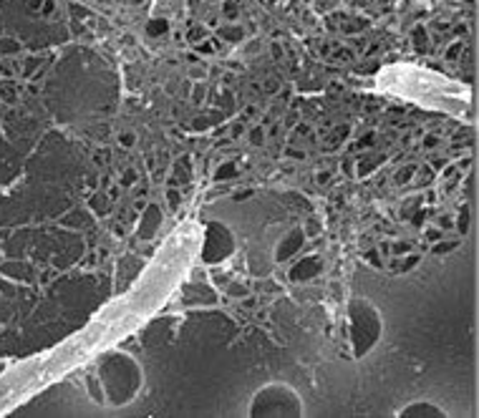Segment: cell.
<instances>
[{"mask_svg": "<svg viewBox=\"0 0 479 418\" xmlns=\"http://www.w3.org/2000/svg\"><path fill=\"white\" fill-rule=\"evenodd\" d=\"M426 237H429V240H431V242H436V240H441V237H444V235H441V232H439V230H426Z\"/></svg>", "mask_w": 479, "mask_h": 418, "instance_id": "cell-28", "label": "cell"}, {"mask_svg": "<svg viewBox=\"0 0 479 418\" xmlns=\"http://www.w3.org/2000/svg\"><path fill=\"white\" fill-rule=\"evenodd\" d=\"M416 171H419V176H416V184H419V186H424V184H429V181L434 179L431 166H421V169H416Z\"/></svg>", "mask_w": 479, "mask_h": 418, "instance_id": "cell-11", "label": "cell"}, {"mask_svg": "<svg viewBox=\"0 0 479 418\" xmlns=\"http://www.w3.org/2000/svg\"><path fill=\"white\" fill-rule=\"evenodd\" d=\"M318 272H321V260L313 257V255H308L305 260H300V262L290 270V280H293V282H305V280L315 277Z\"/></svg>", "mask_w": 479, "mask_h": 418, "instance_id": "cell-5", "label": "cell"}, {"mask_svg": "<svg viewBox=\"0 0 479 418\" xmlns=\"http://www.w3.org/2000/svg\"><path fill=\"white\" fill-rule=\"evenodd\" d=\"M414 171H416V166H414V164H409V166L399 169V174H396V184H404V181H409V179L414 176Z\"/></svg>", "mask_w": 479, "mask_h": 418, "instance_id": "cell-13", "label": "cell"}, {"mask_svg": "<svg viewBox=\"0 0 479 418\" xmlns=\"http://www.w3.org/2000/svg\"><path fill=\"white\" fill-rule=\"evenodd\" d=\"M0 272H13L11 277H28V267H21V265H16V267H0Z\"/></svg>", "mask_w": 479, "mask_h": 418, "instance_id": "cell-16", "label": "cell"}, {"mask_svg": "<svg viewBox=\"0 0 479 418\" xmlns=\"http://www.w3.org/2000/svg\"><path fill=\"white\" fill-rule=\"evenodd\" d=\"M399 415H404V418H406V415H444V410H441L439 405H434V403L419 400V403H411V405L401 408Z\"/></svg>", "mask_w": 479, "mask_h": 418, "instance_id": "cell-7", "label": "cell"}, {"mask_svg": "<svg viewBox=\"0 0 479 418\" xmlns=\"http://www.w3.org/2000/svg\"><path fill=\"white\" fill-rule=\"evenodd\" d=\"M285 154H288V156H293V159H303V156H305V154H303V151H298V149H288Z\"/></svg>", "mask_w": 479, "mask_h": 418, "instance_id": "cell-31", "label": "cell"}, {"mask_svg": "<svg viewBox=\"0 0 479 418\" xmlns=\"http://www.w3.org/2000/svg\"><path fill=\"white\" fill-rule=\"evenodd\" d=\"M159 222H162L159 206H156V204L146 206V212H144V217H141V225H139V237H141V240H151L154 232H156V227H159Z\"/></svg>", "mask_w": 479, "mask_h": 418, "instance_id": "cell-6", "label": "cell"}, {"mask_svg": "<svg viewBox=\"0 0 479 418\" xmlns=\"http://www.w3.org/2000/svg\"><path fill=\"white\" fill-rule=\"evenodd\" d=\"M315 181H318V184H328V181H331V171H318Z\"/></svg>", "mask_w": 479, "mask_h": 418, "instance_id": "cell-27", "label": "cell"}, {"mask_svg": "<svg viewBox=\"0 0 479 418\" xmlns=\"http://www.w3.org/2000/svg\"><path fill=\"white\" fill-rule=\"evenodd\" d=\"M134 141H136V136H134L131 131H126V134L119 136V144H121V146H134Z\"/></svg>", "mask_w": 479, "mask_h": 418, "instance_id": "cell-21", "label": "cell"}, {"mask_svg": "<svg viewBox=\"0 0 479 418\" xmlns=\"http://www.w3.org/2000/svg\"><path fill=\"white\" fill-rule=\"evenodd\" d=\"M265 91H270V93H272V91H277V83H275V81H267V86H265Z\"/></svg>", "mask_w": 479, "mask_h": 418, "instance_id": "cell-34", "label": "cell"}, {"mask_svg": "<svg viewBox=\"0 0 479 418\" xmlns=\"http://www.w3.org/2000/svg\"><path fill=\"white\" fill-rule=\"evenodd\" d=\"M227 292H230L232 297H242V295H247V287H242V285H237V282H235V285H230V287H227Z\"/></svg>", "mask_w": 479, "mask_h": 418, "instance_id": "cell-20", "label": "cell"}, {"mask_svg": "<svg viewBox=\"0 0 479 418\" xmlns=\"http://www.w3.org/2000/svg\"><path fill=\"white\" fill-rule=\"evenodd\" d=\"M250 141H252V144H255V146H260V144H262V141H265V134H262V129H260V126H257V129H252V131H250Z\"/></svg>", "mask_w": 479, "mask_h": 418, "instance_id": "cell-19", "label": "cell"}, {"mask_svg": "<svg viewBox=\"0 0 479 418\" xmlns=\"http://www.w3.org/2000/svg\"><path fill=\"white\" fill-rule=\"evenodd\" d=\"M303 240H305V232H303V230H293L290 235H285V240H282V242L277 245V250H275V260H277V262H285L288 257H293V255L300 250Z\"/></svg>", "mask_w": 479, "mask_h": 418, "instance_id": "cell-4", "label": "cell"}, {"mask_svg": "<svg viewBox=\"0 0 479 418\" xmlns=\"http://www.w3.org/2000/svg\"><path fill=\"white\" fill-rule=\"evenodd\" d=\"M167 199H169L172 209H177V206H179V191H177V189H169V191H167Z\"/></svg>", "mask_w": 479, "mask_h": 418, "instance_id": "cell-24", "label": "cell"}, {"mask_svg": "<svg viewBox=\"0 0 479 418\" xmlns=\"http://www.w3.org/2000/svg\"><path fill=\"white\" fill-rule=\"evenodd\" d=\"M177 179H184V181L189 179V169H187V166H184L182 161L177 164Z\"/></svg>", "mask_w": 479, "mask_h": 418, "instance_id": "cell-25", "label": "cell"}, {"mask_svg": "<svg viewBox=\"0 0 479 418\" xmlns=\"http://www.w3.org/2000/svg\"><path fill=\"white\" fill-rule=\"evenodd\" d=\"M88 390H91V395H93V400H96V403H104V390L99 388V383H96V378H93V375L88 378Z\"/></svg>", "mask_w": 479, "mask_h": 418, "instance_id": "cell-14", "label": "cell"}, {"mask_svg": "<svg viewBox=\"0 0 479 418\" xmlns=\"http://www.w3.org/2000/svg\"><path fill=\"white\" fill-rule=\"evenodd\" d=\"M381 161H384L381 156H378V159H368V161H361V164H358V174H361V176H363V174H368V171H371L376 164H381Z\"/></svg>", "mask_w": 479, "mask_h": 418, "instance_id": "cell-15", "label": "cell"}, {"mask_svg": "<svg viewBox=\"0 0 479 418\" xmlns=\"http://www.w3.org/2000/svg\"><path fill=\"white\" fill-rule=\"evenodd\" d=\"M232 250H235V240H232L230 230L222 227V225H217V222L207 225V240H205V250H202L205 262L215 265V262L230 257Z\"/></svg>", "mask_w": 479, "mask_h": 418, "instance_id": "cell-3", "label": "cell"}, {"mask_svg": "<svg viewBox=\"0 0 479 418\" xmlns=\"http://www.w3.org/2000/svg\"><path fill=\"white\" fill-rule=\"evenodd\" d=\"M351 335H353L356 355H363L381 335V320L376 310L363 300L351 302Z\"/></svg>", "mask_w": 479, "mask_h": 418, "instance_id": "cell-2", "label": "cell"}, {"mask_svg": "<svg viewBox=\"0 0 479 418\" xmlns=\"http://www.w3.org/2000/svg\"><path fill=\"white\" fill-rule=\"evenodd\" d=\"M459 247V240H451V242H439V245H434V255H446V252H451V250H456Z\"/></svg>", "mask_w": 479, "mask_h": 418, "instance_id": "cell-10", "label": "cell"}, {"mask_svg": "<svg viewBox=\"0 0 479 418\" xmlns=\"http://www.w3.org/2000/svg\"><path fill=\"white\" fill-rule=\"evenodd\" d=\"M394 252H396V255H404V252H409V245H406V242H396Z\"/></svg>", "mask_w": 479, "mask_h": 418, "instance_id": "cell-29", "label": "cell"}, {"mask_svg": "<svg viewBox=\"0 0 479 418\" xmlns=\"http://www.w3.org/2000/svg\"><path fill=\"white\" fill-rule=\"evenodd\" d=\"M164 31H167V23H164V21L149 23V33H151V36H159V33H164Z\"/></svg>", "mask_w": 479, "mask_h": 418, "instance_id": "cell-17", "label": "cell"}, {"mask_svg": "<svg viewBox=\"0 0 479 418\" xmlns=\"http://www.w3.org/2000/svg\"><path fill=\"white\" fill-rule=\"evenodd\" d=\"M366 260H368L373 267H384V262L378 260V252H376V250H368V252H366Z\"/></svg>", "mask_w": 479, "mask_h": 418, "instance_id": "cell-22", "label": "cell"}, {"mask_svg": "<svg viewBox=\"0 0 479 418\" xmlns=\"http://www.w3.org/2000/svg\"><path fill=\"white\" fill-rule=\"evenodd\" d=\"M419 262V255H411L409 260H401V262H394V270H399V272H409L414 265Z\"/></svg>", "mask_w": 479, "mask_h": 418, "instance_id": "cell-12", "label": "cell"}, {"mask_svg": "<svg viewBox=\"0 0 479 418\" xmlns=\"http://www.w3.org/2000/svg\"><path fill=\"white\" fill-rule=\"evenodd\" d=\"M235 174H237V166H235V164H222V166L217 169L215 179H217V181H225V179H232Z\"/></svg>", "mask_w": 479, "mask_h": 418, "instance_id": "cell-9", "label": "cell"}, {"mask_svg": "<svg viewBox=\"0 0 479 418\" xmlns=\"http://www.w3.org/2000/svg\"><path fill=\"white\" fill-rule=\"evenodd\" d=\"M134 181H136V171H134V169L124 171V176H121V184H124V186H129V184H134Z\"/></svg>", "mask_w": 479, "mask_h": 418, "instance_id": "cell-23", "label": "cell"}, {"mask_svg": "<svg viewBox=\"0 0 479 418\" xmlns=\"http://www.w3.org/2000/svg\"><path fill=\"white\" fill-rule=\"evenodd\" d=\"M466 227H469V215H466V212H461V217H459V232L464 235V232H466Z\"/></svg>", "mask_w": 479, "mask_h": 418, "instance_id": "cell-26", "label": "cell"}, {"mask_svg": "<svg viewBox=\"0 0 479 418\" xmlns=\"http://www.w3.org/2000/svg\"><path fill=\"white\" fill-rule=\"evenodd\" d=\"M303 232H305V235H310V237H315L318 232H321V225H318L315 220H308V222H305V230H303Z\"/></svg>", "mask_w": 479, "mask_h": 418, "instance_id": "cell-18", "label": "cell"}, {"mask_svg": "<svg viewBox=\"0 0 479 418\" xmlns=\"http://www.w3.org/2000/svg\"><path fill=\"white\" fill-rule=\"evenodd\" d=\"M416 46L419 51H424V31H416Z\"/></svg>", "mask_w": 479, "mask_h": 418, "instance_id": "cell-30", "label": "cell"}, {"mask_svg": "<svg viewBox=\"0 0 479 418\" xmlns=\"http://www.w3.org/2000/svg\"><path fill=\"white\" fill-rule=\"evenodd\" d=\"M368 144H373V134H368V136H363V139L358 141V146H368Z\"/></svg>", "mask_w": 479, "mask_h": 418, "instance_id": "cell-32", "label": "cell"}, {"mask_svg": "<svg viewBox=\"0 0 479 418\" xmlns=\"http://www.w3.org/2000/svg\"><path fill=\"white\" fill-rule=\"evenodd\" d=\"M348 136V126H338L336 131H333V136L331 139H326V149H336L343 139Z\"/></svg>", "mask_w": 479, "mask_h": 418, "instance_id": "cell-8", "label": "cell"}, {"mask_svg": "<svg viewBox=\"0 0 479 418\" xmlns=\"http://www.w3.org/2000/svg\"><path fill=\"white\" fill-rule=\"evenodd\" d=\"M436 141H439L436 136H426V139H424V146H429V149H431V146H436Z\"/></svg>", "mask_w": 479, "mask_h": 418, "instance_id": "cell-33", "label": "cell"}, {"mask_svg": "<svg viewBox=\"0 0 479 418\" xmlns=\"http://www.w3.org/2000/svg\"><path fill=\"white\" fill-rule=\"evenodd\" d=\"M300 413L303 403L298 393L282 383L265 385L250 405V415H300Z\"/></svg>", "mask_w": 479, "mask_h": 418, "instance_id": "cell-1", "label": "cell"}]
</instances>
